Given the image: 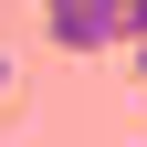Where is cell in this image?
<instances>
[{
	"mask_svg": "<svg viewBox=\"0 0 147 147\" xmlns=\"http://www.w3.org/2000/svg\"><path fill=\"white\" fill-rule=\"evenodd\" d=\"M42 32L63 53H105V42H126V0H42Z\"/></svg>",
	"mask_w": 147,
	"mask_h": 147,
	"instance_id": "cell-1",
	"label": "cell"
},
{
	"mask_svg": "<svg viewBox=\"0 0 147 147\" xmlns=\"http://www.w3.org/2000/svg\"><path fill=\"white\" fill-rule=\"evenodd\" d=\"M126 42H147V0H126Z\"/></svg>",
	"mask_w": 147,
	"mask_h": 147,
	"instance_id": "cell-2",
	"label": "cell"
},
{
	"mask_svg": "<svg viewBox=\"0 0 147 147\" xmlns=\"http://www.w3.org/2000/svg\"><path fill=\"white\" fill-rule=\"evenodd\" d=\"M0 95H11V53H0Z\"/></svg>",
	"mask_w": 147,
	"mask_h": 147,
	"instance_id": "cell-3",
	"label": "cell"
}]
</instances>
